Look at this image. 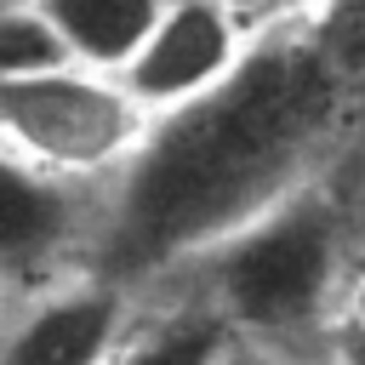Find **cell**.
<instances>
[{
  "mask_svg": "<svg viewBox=\"0 0 365 365\" xmlns=\"http://www.w3.org/2000/svg\"><path fill=\"white\" fill-rule=\"evenodd\" d=\"M354 120V91L319 17L257 34L240 68L160 114L137 160L108 182L91 274L137 297L165 285L182 262L319 182Z\"/></svg>",
  "mask_w": 365,
  "mask_h": 365,
  "instance_id": "obj_1",
  "label": "cell"
},
{
  "mask_svg": "<svg viewBox=\"0 0 365 365\" xmlns=\"http://www.w3.org/2000/svg\"><path fill=\"white\" fill-rule=\"evenodd\" d=\"M348 217L331 177L297 188L240 234L217 240L182 262L154 291H182L205 302L240 348H268L291 359H331L348 291ZM148 297V291H143Z\"/></svg>",
  "mask_w": 365,
  "mask_h": 365,
  "instance_id": "obj_2",
  "label": "cell"
},
{
  "mask_svg": "<svg viewBox=\"0 0 365 365\" xmlns=\"http://www.w3.org/2000/svg\"><path fill=\"white\" fill-rule=\"evenodd\" d=\"M154 114L97 68H51L29 80H0V143L57 177L114 182L148 143Z\"/></svg>",
  "mask_w": 365,
  "mask_h": 365,
  "instance_id": "obj_3",
  "label": "cell"
},
{
  "mask_svg": "<svg viewBox=\"0 0 365 365\" xmlns=\"http://www.w3.org/2000/svg\"><path fill=\"white\" fill-rule=\"evenodd\" d=\"M108 182L57 177L0 143V297L17 308L97 268Z\"/></svg>",
  "mask_w": 365,
  "mask_h": 365,
  "instance_id": "obj_4",
  "label": "cell"
},
{
  "mask_svg": "<svg viewBox=\"0 0 365 365\" xmlns=\"http://www.w3.org/2000/svg\"><path fill=\"white\" fill-rule=\"evenodd\" d=\"M251 29L222 6V0H165L154 34L143 40V51L131 57V68L120 74V86L160 120L205 91H217L240 57L251 51Z\"/></svg>",
  "mask_w": 365,
  "mask_h": 365,
  "instance_id": "obj_5",
  "label": "cell"
},
{
  "mask_svg": "<svg viewBox=\"0 0 365 365\" xmlns=\"http://www.w3.org/2000/svg\"><path fill=\"white\" fill-rule=\"evenodd\" d=\"M137 308H143L137 291H125L103 274H80L6 314L0 365H103L120 348V336L131 331Z\"/></svg>",
  "mask_w": 365,
  "mask_h": 365,
  "instance_id": "obj_6",
  "label": "cell"
},
{
  "mask_svg": "<svg viewBox=\"0 0 365 365\" xmlns=\"http://www.w3.org/2000/svg\"><path fill=\"white\" fill-rule=\"evenodd\" d=\"M228 348L234 336L205 302L182 291H148L131 331L103 365H222Z\"/></svg>",
  "mask_w": 365,
  "mask_h": 365,
  "instance_id": "obj_7",
  "label": "cell"
},
{
  "mask_svg": "<svg viewBox=\"0 0 365 365\" xmlns=\"http://www.w3.org/2000/svg\"><path fill=\"white\" fill-rule=\"evenodd\" d=\"M40 11L57 23L68 57L97 74H125L143 40L154 34L165 0H40Z\"/></svg>",
  "mask_w": 365,
  "mask_h": 365,
  "instance_id": "obj_8",
  "label": "cell"
},
{
  "mask_svg": "<svg viewBox=\"0 0 365 365\" xmlns=\"http://www.w3.org/2000/svg\"><path fill=\"white\" fill-rule=\"evenodd\" d=\"M68 46L57 34V23L40 6H0V80H29V74H51L68 68Z\"/></svg>",
  "mask_w": 365,
  "mask_h": 365,
  "instance_id": "obj_9",
  "label": "cell"
},
{
  "mask_svg": "<svg viewBox=\"0 0 365 365\" xmlns=\"http://www.w3.org/2000/svg\"><path fill=\"white\" fill-rule=\"evenodd\" d=\"M251 34H274V29H291V23H308L319 17V0H222Z\"/></svg>",
  "mask_w": 365,
  "mask_h": 365,
  "instance_id": "obj_10",
  "label": "cell"
},
{
  "mask_svg": "<svg viewBox=\"0 0 365 365\" xmlns=\"http://www.w3.org/2000/svg\"><path fill=\"white\" fill-rule=\"evenodd\" d=\"M336 331H348V336L365 342V262L348 274V291H342V325H336Z\"/></svg>",
  "mask_w": 365,
  "mask_h": 365,
  "instance_id": "obj_11",
  "label": "cell"
},
{
  "mask_svg": "<svg viewBox=\"0 0 365 365\" xmlns=\"http://www.w3.org/2000/svg\"><path fill=\"white\" fill-rule=\"evenodd\" d=\"M222 365H331V359H291V354H268V348H228Z\"/></svg>",
  "mask_w": 365,
  "mask_h": 365,
  "instance_id": "obj_12",
  "label": "cell"
},
{
  "mask_svg": "<svg viewBox=\"0 0 365 365\" xmlns=\"http://www.w3.org/2000/svg\"><path fill=\"white\" fill-rule=\"evenodd\" d=\"M331 365H365V342L348 336V331H336V342H331Z\"/></svg>",
  "mask_w": 365,
  "mask_h": 365,
  "instance_id": "obj_13",
  "label": "cell"
},
{
  "mask_svg": "<svg viewBox=\"0 0 365 365\" xmlns=\"http://www.w3.org/2000/svg\"><path fill=\"white\" fill-rule=\"evenodd\" d=\"M0 6H40V0H0Z\"/></svg>",
  "mask_w": 365,
  "mask_h": 365,
  "instance_id": "obj_14",
  "label": "cell"
},
{
  "mask_svg": "<svg viewBox=\"0 0 365 365\" xmlns=\"http://www.w3.org/2000/svg\"><path fill=\"white\" fill-rule=\"evenodd\" d=\"M331 6H348V0H319V11H331Z\"/></svg>",
  "mask_w": 365,
  "mask_h": 365,
  "instance_id": "obj_15",
  "label": "cell"
},
{
  "mask_svg": "<svg viewBox=\"0 0 365 365\" xmlns=\"http://www.w3.org/2000/svg\"><path fill=\"white\" fill-rule=\"evenodd\" d=\"M6 314H11V302H6V297H0V325H6Z\"/></svg>",
  "mask_w": 365,
  "mask_h": 365,
  "instance_id": "obj_16",
  "label": "cell"
}]
</instances>
